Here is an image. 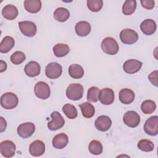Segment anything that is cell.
<instances>
[{"mask_svg": "<svg viewBox=\"0 0 158 158\" xmlns=\"http://www.w3.org/2000/svg\"><path fill=\"white\" fill-rule=\"evenodd\" d=\"M62 111L70 119L75 118L78 115V112L76 107L70 104H64L62 107Z\"/></svg>", "mask_w": 158, "mask_h": 158, "instance_id": "cell-31", "label": "cell"}, {"mask_svg": "<svg viewBox=\"0 0 158 158\" xmlns=\"http://www.w3.org/2000/svg\"><path fill=\"white\" fill-rule=\"evenodd\" d=\"M19 12L17 8L12 4H7L5 6L2 10V16L7 20H12L18 15Z\"/></svg>", "mask_w": 158, "mask_h": 158, "instance_id": "cell-21", "label": "cell"}, {"mask_svg": "<svg viewBox=\"0 0 158 158\" xmlns=\"http://www.w3.org/2000/svg\"><path fill=\"white\" fill-rule=\"evenodd\" d=\"M135 99L134 92L128 88H123L119 91V100L124 104H130Z\"/></svg>", "mask_w": 158, "mask_h": 158, "instance_id": "cell-20", "label": "cell"}, {"mask_svg": "<svg viewBox=\"0 0 158 158\" xmlns=\"http://www.w3.org/2000/svg\"><path fill=\"white\" fill-rule=\"evenodd\" d=\"M23 4L25 9L30 13H37L41 8V2L40 0H26Z\"/></svg>", "mask_w": 158, "mask_h": 158, "instance_id": "cell-23", "label": "cell"}, {"mask_svg": "<svg viewBox=\"0 0 158 158\" xmlns=\"http://www.w3.org/2000/svg\"><path fill=\"white\" fill-rule=\"evenodd\" d=\"M62 72V66L57 62H51L48 64L45 69V74L50 79H56L59 78Z\"/></svg>", "mask_w": 158, "mask_h": 158, "instance_id": "cell-7", "label": "cell"}, {"mask_svg": "<svg viewBox=\"0 0 158 158\" xmlns=\"http://www.w3.org/2000/svg\"><path fill=\"white\" fill-rule=\"evenodd\" d=\"M75 31L76 33L81 37H84L89 34L91 27L89 22L86 21H80L75 25Z\"/></svg>", "mask_w": 158, "mask_h": 158, "instance_id": "cell-22", "label": "cell"}, {"mask_svg": "<svg viewBox=\"0 0 158 158\" xmlns=\"http://www.w3.org/2000/svg\"><path fill=\"white\" fill-rule=\"evenodd\" d=\"M144 132L150 136H156L158 133V117H150L146 120L144 125Z\"/></svg>", "mask_w": 158, "mask_h": 158, "instance_id": "cell-6", "label": "cell"}, {"mask_svg": "<svg viewBox=\"0 0 158 158\" xmlns=\"http://www.w3.org/2000/svg\"><path fill=\"white\" fill-rule=\"evenodd\" d=\"M69 73L72 78L74 79H79L83 77L84 75V69L79 64H72L69 68Z\"/></svg>", "mask_w": 158, "mask_h": 158, "instance_id": "cell-25", "label": "cell"}, {"mask_svg": "<svg viewBox=\"0 0 158 158\" xmlns=\"http://www.w3.org/2000/svg\"><path fill=\"white\" fill-rule=\"evenodd\" d=\"M137 146L141 151L144 152H150L154 149V144L152 141L149 139H143L138 142Z\"/></svg>", "mask_w": 158, "mask_h": 158, "instance_id": "cell-33", "label": "cell"}, {"mask_svg": "<svg viewBox=\"0 0 158 158\" xmlns=\"http://www.w3.org/2000/svg\"><path fill=\"white\" fill-rule=\"evenodd\" d=\"M124 123L129 127H136L140 122V116L135 111L129 110L125 112L123 117Z\"/></svg>", "mask_w": 158, "mask_h": 158, "instance_id": "cell-10", "label": "cell"}, {"mask_svg": "<svg viewBox=\"0 0 158 158\" xmlns=\"http://www.w3.org/2000/svg\"><path fill=\"white\" fill-rule=\"evenodd\" d=\"M25 74L30 77H35L40 75L41 72V67L36 61H30L24 68Z\"/></svg>", "mask_w": 158, "mask_h": 158, "instance_id": "cell-18", "label": "cell"}, {"mask_svg": "<svg viewBox=\"0 0 158 158\" xmlns=\"http://www.w3.org/2000/svg\"><path fill=\"white\" fill-rule=\"evenodd\" d=\"M45 151L44 143L41 140L33 141L29 146V152L33 156L38 157L42 156Z\"/></svg>", "mask_w": 158, "mask_h": 158, "instance_id": "cell-16", "label": "cell"}, {"mask_svg": "<svg viewBox=\"0 0 158 158\" xmlns=\"http://www.w3.org/2000/svg\"><path fill=\"white\" fill-rule=\"evenodd\" d=\"M19 27L21 32L26 36L33 37L36 33L37 28L35 23L31 21H22L19 22Z\"/></svg>", "mask_w": 158, "mask_h": 158, "instance_id": "cell-9", "label": "cell"}, {"mask_svg": "<svg viewBox=\"0 0 158 158\" xmlns=\"http://www.w3.org/2000/svg\"><path fill=\"white\" fill-rule=\"evenodd\" d=\"M156 104L154 101L148 99L143 101L141 105V111L145 114H151L155 111Z\"/></svg>", "mask_w": 158, "mask_h": 158, "instance_id": "cell-30", "label": "cell"}, {"mask_svg": "<svg viewBox=\"0 0 158 158\" xmlns=\"http://www.w3.org/2000/svg\"><path fill=\"white\" fill-rule=\"evenodd\" d=\"M158 71L157 70H154L152 72H151L149 76H148V79L150 81V82L154 85L156 86H158Z\"/></svg>", "mask_w": 158, "mask_h": 158, "instance_id": "cell-37", "label": "cell"}, {"mask_svg": "<svg viewBox=\"0 0 158 158\" xmlns=\"http://www.w3.org/2000/svg\"><path fill=\"white\" fill-rule=\"evenodd\" d=\"M15 144L10 140H5L0 143V152L2 156L9 158L15 155Z\"/></svg>", "mask_w": 158, "mask_h": 158, "instance_id": "cell-11", "label": "cell"}, {"mask_svg": "<svg viewBox=\"0 0 158 158\" xmlns=\"http://www.w3.org/2000/svg\"><path fill=\"white\" fill-rule=\"evenodd\" d=\"M87 7L92 12L99 11L103 6V1L102 0H88Z\"/></svg>", "mask_w": 158, "mask_h": 158, "instance_id": "cell-35", "label": "cell"}, {"mask_svg": "<svg viewBox=\"0 0 158 158\" xmlns=\"http://www.w3.org/2000/svg\"><path fill=\"white\" fill-rule=\"evenodd\" d=\"M112 125V120L107 115H101L98 117L94 122L95 127L101 131H107Z\"/></svg>", "mask_w": 158, "mask_h": 158, "instance_id": "cell-15", "label": "cell"}, {"mask_svg": "<svg viewBox=\"0 0 158 158\" xmlns=\"http://www.w3.org/2000/svg\"><path fill=\"white\" fill-rule=\"evenodd\" d=\"M15 44L14 38L9 36H5L0 44V52L1 53H7L12 49Z\"/></svg>", "mask_w": 158, "mask_h": 158, "instance_id": "cell-24", "label": "cell"}, {"mask_svg": "<svg viewBox=\"0 0 158 158\" xmlns=\"http://www.w3.org/2000/svg\"><path fill=\"white\" fill-rule=\"evenodd\" d=\"M18 103L19 99L13 93H5L1 97V105L6 109H12L18 105Z\"/></svg>", "mask_w": 158, "mask_h": 158, "instance_id": "cell-2", "label": "cell"}, {"mask_svg": "<svg viewBox=\"0 0 158 158\" xmlns=\"http://www.w3.org/2000/svg\"><path fill=\"white\" fill-rule=\"evenodd\" d=\"M51 121L48 122V127L51 131L61 128L65 124V120L61 114L57 111H54L51 114Z\"/></svg>", "mask_w": 158, "mask_h": 158, "instance_id": "cell-5", "label": "cell"}, {"mask_svg": "<svg viewBox=\"0 0 158 158\" xmlns=\"http://www.w3.org/2000/svg\"><path fill=\"white\" fill-rule=\"evenodd\" d=\"M34 92L38 98L46 99L50 96L51 89L46 83L44 81H38L35 86Z\"/></svg>", "mask_w": 158, "mask_h": 158, "instance_id": "cell-8", "label": "cell"}, {"mask_svg": "<svg viewBox=\"0 0 158 158\" xmlns=\"http://www.w3.org/2000/svg\"><path fill=\"white\" fill-rule=\"evenodd\" d=\"M83 87L80 83H72L66 89L67 97L73 101H77L83 97Z\"/></svg>", "mask_w": 158, "mask_h": 158, "instance_id": "cell-3", "label": "cell"}, {"mask_svg": "<svg viewBox=\"0 0 158 158\" xmlns=\"http://www.w3.org/2000/svg\"><path fill=\"white\" fill-rule=\"evenodd\" d=\"M26 59L25 54L22 51H15L10 56V61L15 65L22 64Z\"/></svg>", "mask_w": 158, "mask_h": 158, "instance_id": "cell-36", "label": "cell"}, {"mask_svg": "<svg viewBox=\"0 0 158 158\" xmlns=\"http://www.w3.org/2000/svg\"><path fill=\"white\" fill-rule=\"evenodd\" d=\"M53 52L57 57H62L66 56L70 51V48L66 44L58 43L53 47Z\"/></svg>", "mask_w": 158, "mask_h": 158, "instance_id": "cell-28", "label": "cell"}, {"mask_svg": "<svg viewBox=\"0 0 158 158\" xmlns=\"http://www.w3.org/2000/svg\"><path fill=\"white\" fill-rule=\"evenodd\" d=\"M99 101L104 105H110L114 101V92L109 88L100 90L98 95Z\"/></svg>", "mask_w": 158, "mask_h": 158, "instance_id": "cell-13", "label": "cell"}, {"mask_svg": "<svg viewBox=\"0 0 158 158\" xmlns=\"http://www.w3.org/2000/svg\"><path fill=\"white\" fill-rule=\"evenodd\" d=\"M82 115L85 118H91L95 113V109L94 106L88 102H83L79 105Z\"/></svg>", "mask_w": 158, "mask_h": 158, "instance_id": "cell-26", "label": "cell"}, {"mask_svg": "<svg viewBox=\"0 0 158 158\" xmlns=\"http://www.w3.org/2000/svg\"><path fill=\"white\" fill-rule=\"evenodd\" d=\"M0 123H0V132L2 133L6 130V128L7 126V123H6V120L2 117H0Z\"/></svg>", "mask_w": 158, "mask_h": 158, "instance_id": "cell-39", "label": "cell"}, {"mask_svg": "<svg viewBox=\"0 0 158 158\" xmlns=\"http://www.w3.org/2000/svg\"><path fill=\"white\" fill-rule=\"evenodd\" d=\"M70 17L69 11L64 7H58L54 12V17L55 20L60 22H65Z\"/></svg>", "mask_w": 158, "mask_h": 158, "instance_id": "cell-27", "label": "cell"}, {"mask_svg": "<svg viewBox=\"0 0 158 158\" xmlns=\"http://www.w3.org/2000/svg\"><path fill=\"white\" fill-rule=\"evenodd\" d=\"M140 2L141 6L146 9L150 10L154 7L155 2L153 0H141Z\"/></svg>", "mask_w": 158, "mask_h": 158, "instance_id": "cell-38", "label": "cell"}, {"mask_svg": "<svg viewBox=\"0 0 158 158\" xmlns=\"http://www.w3.org/2000/svg\"><path fill=\"white\" fill-rule=\"evenodd\" d=\"M7 69V64L2 60H0V72H3Z\"/></svg>", "mask_w": 158, "mask_h": 158, "instance_id": "cell-40", "label": "cell"}, {"mask_svg": "<svg viewBox=\"0 0 158 158\" xmlns=\"http://www.w3.org/2000/svg\"><path fill=\"white\" fill-rule=\"evenodd\" d=\"M99 89L96 86L90 87L87 92V100L89 102H96L98 101V95L99 93Z\"/></svg>", "mask_w": 158, "mask_h": 158, "instance_id": "cell-34", "label": "cell"}, {"mask_svg": "<svg viewBox=\"0 0 158 158\" xmlns=\"http://www.w3.org/2000/svg\"><path fill=\"white\" fill-rule=\"evenodd\" d=\"M101 48L105 53L109 55H115L119 50L117 41L112 37H106L102 41Z\"/></svg>", "mask_w": 158, "mask_h": 158, "instance_id": "cell-1", "label": "cell"}, {"mask_svg": "<svg viewBox=\"0 0 158 158\" xmlns=\"http://www.w3.org/2000/svg\"><path fill=\"white\" fill-rule=\"evenodd\" d=\"M136 8V1L135 0H127L122 6V13L125 15L132 14Z\"/></svg>", "mask_w": 158, "mask_h": 158, "instance_id": "cell-29", "label": "cell"}, {"mask_svg": "<svg viewBox=\"0 0 158 158\" xmlns=\"http://www.w3.org/2000/svg\"><path fill=\"white\" fill-rule=\"evenodd\" d=\"M156 28V23L152 19H145L140 24V29L146 35H151L154 33Z\"/></svg>", "mask_w": 158, "mask_h": 158, "instance_id": "cell-17", "label": "cell"}, {"mask_svg": "<svg viewBox=\"0 0 158 158\" xmlns=\"http://www.w3.org/2000/svg\"><path fill=\"white\" fill-rule=\"evenodd\" d=\"M68 136L64 133H60L56 135L52 139V143L54 148L61 149L64 148L68 144Z\"/></svg>", "mask_w": 158, "mask_h": 158, "instance_id": "cell-19", "label": "cell"}, {"mask_svg": "<svg viewBox=\"0 0 158 158\" xmlns=\"http://www.w3.org/2000/svg\"><path fill=\"white\" fill-rule=\"evenodd\" d=\"M35 130V124L31 122H27L20 124L17 127V133L22 138L30 137Z\"/></svg>", "mask_w": 158, "mask_h": 158, "instance_id": "cell-12", "label": "cell"}, {"mask_svg": "<svg viewBox=\"0 0 158 158\" xmlns=\"http://www.w3.org/2000/svg\"><path fill=\"white\" fill-rule=\"evenodd\" d=\"M143 63L136 59H128L123 65V70L128 73L133 74L138 72L142 67Z\"/></svg>", "mask_w": 158, "mask_h": 158, "instance_id": "cell-14", "label": "cell"}, {"mask_svg": "<svg viewBox=\"0 0 158 158\" xmlns=\"http://www.w3.org/2000/svg\"><path fill=\"white\" fill-rule=\"evenodd\" d=\"M89 151L94 155H99L102 152L103 148L100 141L98 140H92L88 146Z\"/></svg>", "mask_w": 158, "mask_h": 158, "instance_id": "cell-32", "label": "cell"}, {"mask_svg": "<svg viewBox=\"0 0 158 158\" xmlns=\"http://www.w3.org/2000/svg\"><path fill=\"white\" fill-rule=\"evenodd\" d=\"M120 39L125 44H132L138 40V35L136 31L130 28L122 30L120 33Z\"/></svg>", "mask_w": 158, "mask_h": 158, "instance_id": "cell-4", "label": "cell"}]
</instances>
